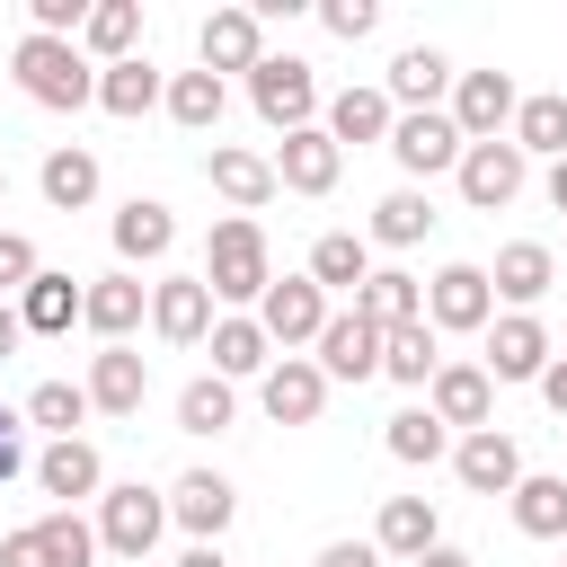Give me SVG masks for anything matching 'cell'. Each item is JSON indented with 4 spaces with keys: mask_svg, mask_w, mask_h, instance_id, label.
<instances>
[{
    "mask_svg": "<svg viewBox=\"0 0 567 567\" xmlns=\"http://www.w3.org/2000/svg\"><path fill=\"white\" fill-rule=\"evenodd\" d=\"M549 275H558V257H549L540 239H514V248H496V266H487V284H496L514 310H532V301L549 292Z\"/></svg>",
    "mask_w": 567,
    "mask_h": 567,
    "instance_id": "31",
    "label": "cell"
},
{
    "mask_svg": "<svg viewBox=\"0 0 567 567\" xmlns=\"http://www.w3.org/2000/svg\"><path fill=\"white\" fill-rule=\"evenodd\" d=\"M44 266H35V239L27 230H0V292H27Z\"/></svg>",
    "mask_w": 567,
    "mask_h": 567,
    "instance_id": "45",
    "label": "cell"
},
{
    "mask_svg": "<svg viewBox=\"0 0 567 567\" xmlns=\"http://www.w3.org/2000/svg\"><path fill=\"white\" fill-rule=\"evenodd\" d=\"M310 284H319V292H363V284H372V239L328 230V239L310 248Z\"/></svg>",
    "mask_w": 567,
    "mask_h": 567,
    "instance_id": "33",
    "label": "cell"
},
{
    "mask_svg": "<svg viewBox=\"0 0 567 567\" xmlns=\"http://www.w3.org/2000/svg\"><path fill=\"white\" fill-rule=\"evenodd\" d=\"M425 319L434 328H487L496 319V284H487V266H443L434 284H425Z\"/></svg>",
    "mask_w": 567,
    "mask_h": 567,
    "instance_id": "11",
    "label": "cell"
},
{
    "mask_svg": "<svg viewBox=\"0 0 567 567\" xmlns=\"http://www.w3.org/2000/svg\"><path fill=\"white\" fill-rule=\"evenodd\" d=\"M452 470H461L470 496H514V487H523V452H514V434H496V425H487V434H461V443H452Z\"/></svg>",
    "mask_w": 567,
    "mask_h": 567,
    "instance_id": "14",
    "label": "cell"
},
{
    "mask_svg": "<svg viewBox=\"0 0 567 567\" xmlns=\"http://www.w3.org/2000/svg\"><path fill=\"white\" fill-rule=\"evenodd\" d=\"M195 53H204L213 80H221V71H257V62H266V18H257V9H213V18L195 27Z\"/></svg>",
    "mask_w": 567,
    "mask_h": 567,
    "instance_id": "9",
    "label": "cell"
},
{
    "mask_svg": "<svg viewBox=\"0 0 567 567\" xmlns=\"http://www.w3.org/2000/svg\"><path fill=\"white\" fill-rule=\"evenodd\" d=\"M337 168H346V151L328 142V124H301V133H284V151H275V186H292V195H328Z\"/></svg>",
    "mask_w": 567,
    "mask_h": 567,
    "instance_id": "16",
    "label": "cell"
},
{
    "mask_svg": "<svg viewBox=\"0 0 567 567\" xmlns=\"http://www.w3.org/2000/svg\"><path fill=\"white\" fill-rule=\"evenodd\" d=\"M97 106L106 115H151V106H168V80L133 53V62H115V71H97Z\"/></svg>",
    "mask_w": 567,
    "mask_h": 567,
    "instance_id": "35",
    "label": "cell"
},
{
    "mask_svg": "<svg viewBox=\"0 0 567 567\" xmlns=\"http://www.w3.org/2000/svg\"><path fill=\"white\" fill-rule=\"evenodd\" d=\"M35 186H44V204H53V213H80V204H97V151H80V142L44 151Z\"/></svg>",
    "mask_w": 567,
    "mask_h": 567,
    "instance_id": "30",
    "label": "cell"
},
{
    "mask_svg": "<svg viewBox=\"0 0 567 567\" xmlns=\"http://www.w3.org/2000/svg\"><path fill=\"white\" fill-rule=\"evenodd\" d=\"M381 372H390V381H408V390H434V372H443V354H434V319L390 328V337H381Z\"/></svg>",
    "mask_w": 567,
    "mask_h": 567,
    "instance_id": "36",
    "label": "cell"
},
{
    "mask_svg": "<svg viewBox=\"0 0 567 567\" xmlns=\"http://www.w3.org/2000/svg\"><path fill=\"white\" fill-rule=\"evenodd\" d=\"M452 80H461V71H452V62L434 53V44H408V53L390 62V106H408V115H425V106H434V97H443Z\"/></svg>",
    "mask_w": 567,
    "mask_h": 567,
    "instance_id": "29",
    "label": "cell"
},
{
    "mask_svg": "<svg viewBox=\"0 0 567 567\" xmlns=\"http://www.w3.org/2000/svg\"><path fill=\"white\" fill-rule=\"evenodd\" d=\"M266 363H275V337H266L257 319H239V310L213 319V372H221V381H248V372L266 381Z\"/></svg>",
    "mask_w": 567,
    "mask_h": 567,
    "instance_id": "32",
    "label": "cell"
},
{
    "mask_svg": "<svg viewBox=\"0 0 567 567\" xmlns=\"http://www.w3.org/2000/svg\"><path fill=\"white\" fill-rule=\"evenodd\" d=\"M177 567H230V558H221V540H195V549H186Z\"/></svg>",
    "mask_w": 567,
    "mask_h": 567,
    "instance_id": "51",
    "label": "cell"
},
{
    "mask_svg": "<svg viewBox=\"0 0 567 567\" xmlns=\"http://www.w3.org/2000/svg\"><path fill=\"white\" fill-rule=\"evenodd\" d=\"M354 310H363L381 337H390V328H416V319H425V284L399 275V266H372V284L354 292Z\"/></svg>",
    "mask_w": 567,
    "mask_h": 567,
    "instance_id": "26",
    "label": "cell"
},
{
    "mask_svg": "<svg viewBox=\"0 0 567 567\" xmlns=\"http://www.w3.org/2000/svg\"><path fill=\"white\" fill-rule=\"evenodd\" d=\"M337 310H328V292L310 284V275H275L266 284V301H257V328L292 354V346H319V328H328Z\"/></svg>",
    "mask_w": 567,
    "mask_h": 567,
    "instance_id": "5",
    "label": "cell"
},
{
    "mask_svg": "<svg viewBox=\"0 0 567 567\" xmlns=\"http://www.w3.org/2000/svg\"><path fill=\"white\" fill-rule=\"evenodd\" d=\"M142 399H151V363H142L133 346L89 354V408H97V416H142Z\"/></svg>",
    "mask_w": 567,
    "mask_h": 567,
    "instance_id": "18",
    "label": "cell"
},
{
    "mask_svg": "<svg viewBox=\"0 0 567 567\" xmlns=\"http://www.w3.org/2000/svg\"><path fill=\"white\" fill-rule=\"evenodd\" d=\"M549 204L567 213V159H549Z\"/></svg>",
    "mask_w": 567,
    "mask_h": 567,
    "instance_id": "53",
    "label": "cell"
},
{
    "mask_svg": "<svg viewBox=\"0 0 567 567\" xmlns=\"http://www.w3.org/2000/svg\"><path fill=\"white\" fill-rule=\"evenodd\" d=\"M151 328L168 346H204L213 337V284L204 275H159L151 284Z\"/></svg>",
    "mask_w": 567,
    "mask_h": 567,
    "instance_id": "12",
    "label": "cell"
},
{
    "mask_svg": "<svg viewBox=\"0 0 567 567\" xmlns=\"http://www.w3.org/2000/svg\"><path fill=\"white\" fill-rule=\"evenodd\" d=\"M514 115H523V97H514L505 71H461V80H452V124H461V142H505Z\"/></svg>",
    "mask_w": 567,
    "mask_h": 567,
    "instance_id": "6",
    "label": "cell"
},
{
    "mask_svg": "<svg viewBox=\"0 0 567 567\" xmlns=\"http://www.w3.org/2000/svg\"><path fill=\"white\" fill-rule=\"evenodd\" d=\"M452 177H461L470 213H496V204H514V195H523V151H514V133H505V142H470Z\"/></svg>",
    "mask_w": 567,
    "mask_h": 567,
    "instance_id": "10",
    "label": "cell"
},
{
    "mask_svg": "<svg viewBox=\"0 0 567 567\" xmlns=\"http://www.w3.org/2000/svg\"><path fill=\"white\" fill-rule=\"evenodd\" d=\"M558 567H567V558H558Z\"/></svg>",
    "mask_w": 567,
    "mask_h": 567,
    "instance_id": "55",
    "label": "cell"
},
{
    "mask_svg": "<svg viewBox=\"0 0 567 567\" xmlns=\"http://www.w3.org/2000/svg\"><path fill=\"white\" fill-rule=\"evenodd\" d=\"M35 540H44V567H89V558H97V523H80L71 505H53V514L35 523Z\"/></svg>",
    "mask_w": 567,
    "mask_h": 567,
    "instance_id": "43",
    "label": "cell"
},
{
    "mask_svg": "<svg viewBox=\"0 0 567 567\" xmlns=\"http://www.w3.org/2000/svg\"><path fill=\"white\" fill-rule=\"evenodd\" d=\"M434 230V204H425V186H390L381 204H372V239L381 248H416Z\"/></svg>",
    "mask_w": 567,
    "mask_h": 567,
    "instance_id": "37",
    "label": "cell"
},
{
    "mask_svg": "<svg viewBox=\"0 0 567 567\" xmlns=\"http://www.w3.org/2000/svg\"><path fill=\"white\" fill-rule=\"evenodd\" d=\"M230 514H239V487H230L221 470H186V478L168 487V523H186L195 540H221Z\"/></svg>",
    "mask_w": 567,
    "mask_h": 567,
    "instance_id": "15",
    "label": "cell"
},
{
    "mask_svg": "<svg viewBox=\"0 0 567 567\" xmlns=\"http://www.w3.org/2000/svg\"><path fill=\"white\" fill-rule=\"evenodd\" d=\"M248 106H257L275 133H301V124H319V71H310L301 53H266V62L248 71Z\"/></svg>",
    "mask_w": 567,
    "mask_h": 567,
    "instance_id": "3",
    "label": "cell"
},
{
    "mask_svg": "<svg viewBox=\"0 0 567 567\" xmlns=\"http://www.w3.org/2000/svg\"><path fill=\"white\" fill-rule=\"evenodd\" d=\"M221 106H230V89H221L213 71H177V80H168V115H177L186 133H213Z\"/></svg>",
    "mask_w": 567,
    "mask_h": 567,
    "instance_id": "40",
    "label": "cell"
},
{
    "mask_svg": "<svg viewBox=\"0 0 567 567\" xmlns=\"http://www.w3.org/2000/svg\"><path fill=\"white\" fill-rule=\"evenodd\" d=\"M319 567H390V558H381L372 540H328V549H319Z\"/></svg>",
    "mask_w": 567,
    "mask_h": 567,
    "instance_id": "47",
    "label": "cell"
},
{
    "mask_svg": "<svg viewBox=\"0 0 567 567\" xmlns=\"http://www.w3.org/2000/svg\"><path fill=\"white\" fill-rule=\"evenodd\" d=\"M133 44H142V0H97L80 27V53H97V71H115V62H133Z\"/></svg>",
    "mask_w": 567,
    "mask_h": 567,
    "instance_id": "28",
    "label": "cell"
},
{
    "mask_svg": "<svg viewBox=\"0 0 567 567\" xmlns=\"http://www.w3.org/2000/svg\"><path fill=\"white\" fill-rule=\"evenodd\" d=\"M35 478H44V496H62V505H80V496H106V461H97V443H44L35 452Z\"/></svg>",
    "mask_w": 567,
    "mask_h": 567,
    "instance_id": "22",
    "label": "cell"
},
{
    "mask_svg": "<svg viewBox=\"0 0 567 567\" xmlns=\"http://www.w3.org/2000/svg\"><path fill=\"white\" fill-rule=\"evenodd\" d=\"M372 549H381V558H408V567H416L425 549H443L434 505H425V496H390V505H381V523H372Z\"/></svg>",
    "mask_w": 567,
    "mask_h": 567,
    "instance_id": "23",
    "label": "cell"
},
{
    "mask_svg": "<svg viewBox=\"0 0 567 567\" xmlns=\"http://www.w3.org/2000/svg\"><path fill=\"white\" fill-rule=\"evenodd\" d=\"M204 177H213V195H221L230 213H257V204H275V159H257V151H239V142H213Z\"/></svg>",
    "mask_w": 567,
    "mask_h": 567,
    "instance_id": "19",
    "label": "cell"
},
{
    "mask_svg": "<svg viewBox=\"0 0 567 567\" xmlns=\"http://www.w3.org/2000/svg\"><path fill=\"white\" fill-rule=\"evenodd\" d=\"M257 399H266L275 425H319V408H328V372H319V354H284V363H266Z\"/></svg>",
    "mask_w": 567,
    "mask_h": 567,
    "instance_id": "8",
    "label": "cell"
},
{
    "mask_svg": "<svg viewBox=\"0 0 567 567\" xmlns=\"http://www.w3.org/2000/svg\"><path fill=\"white\" fill-rule=\"evenodd\" d=\"M80 416H89V381H35L27 390V425H53V443H71Z\"/></svg>",
    "mask_w": 567,
    "mask_h": 567,
    "instance_id": "41",
    "label": "cell"
},
{
    "mask_svg": "<svg viewBox=\"0 0 567 567\" xmlns=\"http://www.w3.org/2000/svg\"><path fill=\"white\" fill-rule=\"evenodd\" d=\"M319 372H328V381H372V372H381V328H372L363 310H337V319L319 328Z\"/></svg>",
    "mask_w": 567,
    "mask_h": 567,
    "instance_id": "17",
    "label": "cell"
},
{
    "mask_svg": "<svg viewBox=\"0 0 567 567\" xmlns=\"http://www.w3.org/2000/svg\"><path fill=\"white\" fill-rule=\"evenodd\" d=\"M514 523L532 532V540H567V470L549 478V470H523V487H514Z\"/></svg>",
    "mask_w": 567,
    "mask_h": 567,
    "instance_id": "34",
    "label": "cell"
},
{
    "mask_svg": "<svg viewBox=\"0 0 567 567\" xmlns=\"http://www.w3.org/2000/svg\"><path fill=\"white\" fill-rule=\"evenodd\" d=\"M9 71H18V89L35 97V106H53V115H80V106H97V62L71 44V35H18V53H9Z\"/></svg>",
    "mask_w": 567,
    "mask_h": 567,
    "instance_id": "1",
    "label": "cell"
},
{
    "mask_svg": "<svg viewBox=\"0 0 567 567\" xmlns=\"http://www.w3.org/2000/svg\"><path fill=\"white\" fill-rule=\"evenodd\" d=\"M159 532H168V496H151L142 478L97 496V549H115V558H133V567H142Z\"/></svg>",
    "mask_w": 567,
    "mask_h": 567,
    "instance_id": "4",
    "label": "cell"
},
{
    "mask_svg": "<svg viewBox=\"0 0 567 567\" xmlns=\"http://www.w3.org/2000/svg\"><path fill=\"white\" fill-rule=\"evenodd\" d=\"M18 346H27V319H18V310H9V301H0V363H9V354H18Z\"/></svg>",
    "mask_w": 567,
    "mask_h": 567,
    "instance_id": "50",
    "label": "cell"
},
{
    "mask_svg": "<svg viewBox=\"0 0 567 567\" xmlns=\"http://www.w3.org/2000/svg\"><path fill=\"white\" fill-rule=\"evenodd\" d=\"M319 124H328V142H337V151H346V142H390L399 106H390V89H337Z\"/></svg>",
    "mask_w": 567,
    "mask_h": 567,
    "instance_id": "24",
    "label": "cell"
},
{
    "mask_svg": "<svg viewBox=\"0 0 567 567\" xmlns=\"http://www.w3.org/2000/svg\"><path fill=\"white\" fill-rule=\"evenodd\" d=\"M177 248V213L159 204V195H133L124 213H115V257L124 266H151V257H168Z\"/></svg>",
    "mask_w": 567,
    "mask_h": 567,
    "instance_id": "25",
    "label": "cell"
},
{
    "mask_svg": "<svg viewBox=\"0 0 567 567\" xmlns=\"http://www.w3.org/2000/svg\"><path fill=\"white\" fill-rule=\"evenodd\" d=\"M142 310H151V284H142V275H97V284H89L80 328H97L106 346H124V337L142 328Z\"/></svg>",
    "mask_w": 567,
    "mask_h": 567,
    "instance_id": "21",
    "label": "cell"
},
{
    "mask_svg": "<svg viewBox=\"0 0 567 567\" xmlns=\"http://www.w3.org/2000/svg\"><path fill=\"white\" fill-rule=\"evenodd\" d=\"M18 470H27V434H18V416L0 408V487H9Z\"/></svg>",
    "mask_w": 567,
    "mask_h": 567,
    "instance_id": "48",
    "label": "cell"
},
{
    "mask_svg": "<svg viewBox=\"0 0 567 567\" xmlns=\"http://www.w3.org/2000/svg\"><path fill=\"white\" fill-rule=\"evenodd\" d=\"M425 408H434L443 425H470V434H487V408H496V381H487V363H443V372H434V390H425Z\"/></svg>",
    "mask_w": 567,
    "mask_h": 567,
    "instance_id": "20",
    "label": "cell"
},
{
    "mask_svg": "<svg viewBox=\"0 0 567 567\" xmlns=\"http://www.w3.org/2000/svg\"><path fill=\"white\" fill-rule=\"evenodd\" d=\"M0 204H9V168H0Z\"/></svg>",
    "mask_w": 567,
    "mask_h": 567,
    "instance_id": "54",
    "label": "cell"
},
{
    "mask_svg": "<svg viewBox=\"0 0 567 567\" xmlns=\"http://www.w3.org/2000/svg\"><path fill=\"white\" fill-rule=\"evenodd\" d=\"M204 284H213V301H266L275 257H266L257 213H221V221H213V239H204Z\"/></svg>",
    "mask_w": 567,
    "mask_h": 567,
    "instance_id": "2",
    "label": "cell"
},
{
    "mask_svg": "<svg viewBox=\"0 0 567 567\" xmlns=\"http://www.w3.org/2000/svg\"><path fill=\"white\" fill-rule=\"evenodd\" d=\"M540 399H549V416H567V354H549V372H540Z\"/></svg>",
    "mask_w": 567,
    "mask_h": 567,
    "instance_id": "49",
    "label": "cell"
},
{
    "mask_svg": "<svg viewBox=\"0 0 567 567\" xmlns=\"http://www.w3.org/2000/svg\"><path fill=\"white\" fill-rule=\"evenodd\" d=\"M230 416H239V399H230V381H221V372H204V381H186V390H177V425H186V434H221Z\"/></svg>",
    "mask_w": 567,
    "mask_h": 567,
    "instance_id": "42",
    "label": "cell"
},
{
    "mask_svg": "<svg viewBox=\"0 0 567 567\" xmlns=\"http://www.w3.org/2000/svg\"><path fill=\"white\" fill-rule=\"evenodd\" d=\"M514 151H523V159H532V151L567 159V89H549V97H523V115H514Z\"/></svg>",
    "mask_w": 567,
    "mask_h": 567,
    "instance_id": "39",
    "label": "cell"
},
{
    "mask_svg": "<svg viewBox=\"0 0 567 567\" xmlns=\"http://www.w3.org/2000/svg\"><path fill=\"white\" fill-rule=\"evenodd\" d=\"M416 567H478V558H470V549H425Z\"/></svg>",
    "mask_w": 567,
    "mask_h": 567,
    "instance_id": "52",
    "label": "cell"
},
{
    "mask_svg": "<svg viewBox=\"0 0 567 567\" xmlns=\"http://www.w3.org/2000/svg\"><path fill=\"white\" fill-rule=\"evenodd\" d=\"M461 151H470V142H461V124H452V115H434V106L390 124V159H399L408 177H443V168H461Z\"/></svg>",
    "mask_w": 567,
    "mask_h": 567,
    "instance_id": "7",
    "label": "cell"
},
{
    "mask_svg": "<svg viewBox=\"0 0 567 567\" xmlns=\"http://www.w3.org/2000/svg\"><path fill=\"white\" fill-rule=\"evenodd\" d=\"M540 372H549V328L532 310L487 319V381H540Z\"/></svg>",
    "mask_w": 567,
    "mask_h": 567,
    "instance_id": "13",
    "label": "cell"
},
{
    "mask_svg": "<svg viewBox=\"0 0 567 567\" xmlns=\"http://www.w3.org/2000/svg\"><path fill=\"white\" fill-rule=\"evenodd\" d=\"M27 18H35V35H71V44H80L89 0H27Z\"/></svg>",
    "mask_w": 567,
    "mask_h": 567,
    "instance_id": "46",
    "label": "cell"
},
{
    "mask_svg": "<svg viewBox=\"0 0 567 567\" xmlns=\"http://www.w3.org/2000/svg\"><path fill=\"white\" fill-rule=\"evenodd\" d=\"M381 443H390V461H408V470H425V461H443V452H452V425H443L434 408H399Z\"/></svg>",
    "mask_w": 567,
    "mask_h": 567,
    "instance_id": "38",
    "label": "cell"
},
{
    "mask_svg": "<svg viewBox=\"0 0 567 567\" xmlns=\"http://www.w3.org/2000/svg\"><path fill=\"white\" fill-rule=\"evenodd\" d=\"M89 310V284H71V275H35L27 292H18V319H27V337H71V319Z\"/></svg>",
    "mask_w": 567,
    "mask_h": 567,
    "instance_id": "27",
    "label": "cell"
},
{
    "mask_svg": "<svg viewBox=\"0 0 567 567\" xmlns=\"http://www.w3.org/2000/svg\"><path fill=\"white\" fill-rule=\"evenodd\" d=\"M319 27H328L337 44H363V35L381 27V0H319Z\"/></svg>",
    "mask_w": 567,
    "mask_h": 567,
    "instance_id": "44",
    "label": "cell"
}]
</instances>
